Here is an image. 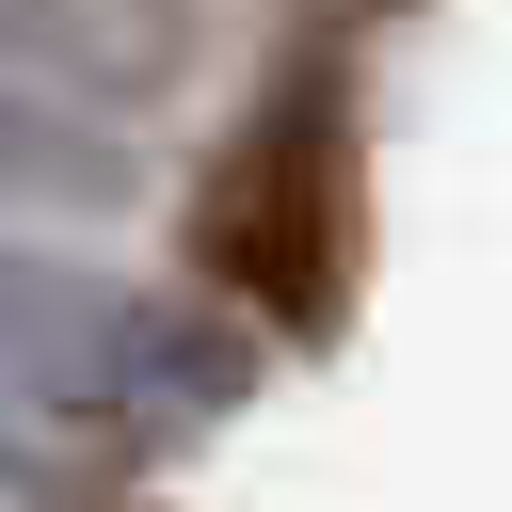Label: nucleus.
Wrapping results in <instances>:
<instances>
[{"label":"nucleus","mask_w":512,"mask_h":512,"mask_svg":"<svg viewBox=\"0 0 512 512\" xmlns=\"http://www.w3.org/2000/svg\"><path fill=\"white\" fill-rule=\"evenodd\" d=\"M192 256L224 288H256L288 336L336 320V144H320V96H272L224 144V176L192 192Z\"/></svg>","instance_id":"obj_2"},{"label":"nucleus","mask_w":512,"mask_h":512,"mask_svg":"<svg viewBox=\"0 0 512 512\" xmlns=\"http://www.w3.org/2000/svg\"><path fill=\"white\" fill-rule=\"evenodd\" d=\"M256 368H272L256 320H224L208 288H144L64 256L48 224H0V400H32L48 432L176 464L256 400Z\"/></svg>","instance_id":"obj_1"},{"label":"nucleus","mask_w":512,"mask_h":512,"mask_svg":"<svg viewBox=\"0 0 512 512\" xmlns=\"http://www.w3.org/2000/svg\"><path fill=\"white\" fill-rule=\"evenodd\" d=\"M128 192H144L128 112H96V96L32 80V64H0V224H112Z\"/></svg>","instance_id":"obj_4"},{"label":"nucleus","mask_w":512,"mask_h":512,"mask_svg":"<svg viewBox=\"0 0 512 512\" xmlns=\"http://www.w3.org/2000/svg\"><path fill=\"white\" fill-rule=\"evenodd\" d=\"M0 64L96 96V112H144L208 64V0H0Z\"/></svg>","instance_id":"obj_3"},{"label":"nucleus","mask_w":512,"mask_h":512,"mask_svg":"<svg viewBox=\"0 0 512 512\" xmlns=\"http://www.w3.org/2000/svg\"><path fill=\"white\" fill-rule=\"evenodd\" d=\"M0 512H80V480H64L48 448H0Z\"/></svg>","instance_id":"obj_5"}]
</instances>
